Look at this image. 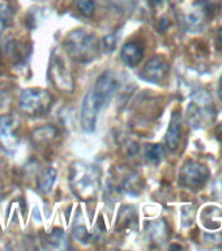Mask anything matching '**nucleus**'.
<instances>
[{"label": "nucleus", "instance_id": "20e7f679", "mask_svg": "<svg viewBox=\"0 0 222 251\" xmlns=\"http://www.w3.org/2000/svg\"><path fill=\"white\" fill-rule=\"evenodd\" d=\"M209 178V170L199 161H188L182 166L179 174V183L187 188L197 190L205 184Z\"/></svg>", "mask_w": 222, "mask_h": 251}, {"label": "nucleus", "instance_id": "423d86ee", "mask_svg": "<svg viewBox=\"0 0 222 251\" xmlns=\"http://www.w3.org/2000/svg\"><path fill=\"white\" fill-rule=\"evenodd\" d=\"M50 77L55 86L62 92L71 93L74 88V76L71 74L70 67L60 55H55L50 63Z\"/></svg>", "mask_w": 222, "mask_h": 251}, {"label": "nucleus", "instance_id": "f3484780", "mask_svg": "<svg viewBox=\"0 0 222 251\" xmlns=\"http://www.w3.org/2000/svg\"><path fill=\"white\" fill-rule=\"evenodd\" d=\"M12 17H13V12L11 8L7 4H0V30L9 26Z\"/></svg>", "mask_w": 222, "mask_h": 251}, {"label": "nucleus", "instance_id": "412c9836", "mask_svg": "<svg viewBox=\"0 0 222 251\" xmlns=\"http://www.w3.org/2000/svg\"><path fill=\"white\" fill-rule=\"evenodd\" d=\"M103 46H105V50L109 51V52H113V51L115 50L117 42H115L114 35H107V37L103 38Z\"/></svg>", "mask_w": 222, "mask_h": 251}, {"label": "nucleus", "instance_id": "0eeeda50", "mask_svg": "<svg viewBox=\"0 0 222 251\" xmlns=\"http://www.w3.org/2000/svg\"><path fill=\"white\" fill-rule=\"evenodd\" d=\"M101 107L97 105V102L94 100L92 89L85 94L84 101H82L81 106V117H80V122H81V127L86 132H93L97 125V115L99 113Z\"/></svg>", "mask_w": 222, "mask_h": 251}, {"label": "nucleus", "instance_id": "f257e3e1", "mask_svg": "<svg viewBox=\"0 0 222 251\" xmlns=\"http://www.w3.org/2000/svg\"><path fill=\"white\" fill-rule=\"evenodd\" d=\"M64 49L71 58L78 63H90L99 49L97 35L85 29H76L64 38Z\"/></svg>", "mask_w": 222, "mask_h": 251}, {"label": "nucleus", "instance_id": "4468645a", "mask_svg": "<svg viewBox=\"0 0 222 251\" xmlns=\"http://www.w3.org/2000/svg\"><path fill=\"white\" fill-rule=\"evenodd\" d=\"M46 242L52 249H70V243H68L67 234L62 229H59V227L52 230V233L47 237Z\"/></svg>", "mask_w": 222, "mask_h": 251}, {"label": "nucleus", "instance_id": "5701e85b", "mask_svg": "<svg viewBox=\"0 0 222 251\" xmlns=\"http://www.w3.org/2000/svg\"><path fill=\"white\" fill-rule=\"evenodd\" d=\"M217 45H219V47L222 50V26L217 31Z\"/></svg>", "mask_w": 222, "mask_h": 251}, {"label": "nucleus", "instance_id": "39448f33", "mask_svg": "<svg viewBox=\"0 0 222 251\" xmlns=\"http://www.w3.org/2000/svg\"><path fill=\"white\" fill-rule=\"evenodd\" d=\"M118 89V80L111 71H105L98 76L97 81L94 84L92 93L99 107H105L113 100L114 94Z\"/></svg>", "mask_w": 222, "mask_h": 251}, {"label": "nucleus", "instance_id": "4be33fe9", "mask_svg": "<svg viewBox=\"0 0 222 251\" xmlns=\"http://www.w3.org/2000/svg\"><path fill=\"white\" fill-rule=\"evenodd\" d=\"M7 101H8V93L5 92V90L0 89V107L5 105Z\"/></svg>", "mask_w": 222, "mask_h": 251}, {"label": "nucleus", "instance_id": "a211bd4d", "mask_svg": "<svg viewBox=\"0 0 222 251\" xmlns=\"http://www.w3.org/2000/svg\"><path fill=\"white\" fill-rule=\"evenodd\" d=\"M74 5L77 7L78 12L81 15L90 17L94 13V1L93 0H74Z\"/></svg>", "mask_w": 222, "mask_h": 251}, {"label": "nucleus", "instance_id": "2eb2a0df", "mask_svg": "<svg viewBox=\"0 0 222 251\" xmlns=\"http://www.w3.org/2000/svg\"><path fill=\"white\" fill-rule=\"evenodd\" d=\"M145 158L152 164H158L165 157V149L161 144H149L145 147Z\"/></svg>", "mask_w": 222, "mask_h": 251}, {"label": "nucleus", "instance_id": "6e6552de", "mask_svg": "<svg viewBox=\"0 0 222 251\" xmlns=\"http://www.w3.org/2000/svg\"><path fill=\"white\" fill-rule=\"evenodd\" d=\"M19 122L12 115H0V143L5 149H15L19 136Z\"/></svg>", "mask_w": 222, "mask_h": 251}, {"label": "nucleus", "instance_id": "dca6fc26", "mask_svg": "<svg viewBox=\"0 0 222 251\" xmlns=\"http://www.w3.org/2000/svg\"><path fill=\"white\" fill-rule=\"evenodd\" d=\"M147 231H148L149 237L156 242H161L162 239L166 238V225H165L164 221L149 223Z\"/></svg>", "mask_w": 222, "mask_h": 251}, {"label": "nucleus", "instance_id": "9d476101", "mask_svg": "<svg viewBox=\"0 0 222 251\" xmlns=\"http://www.w3.org/2000/svg\"><path fill=\"white\" fill-rule=\"evenodd\" d=\"M121 58L125 66L136 67L144 58V49L140 43L128 42L122 47Z\"/></svg>", "mask_w": 222, "mask_h": 251}, {"label": "nucleus", "instance_id": "9b49d317", "mask_svg": "<svg viewBox=\"0 0 222 251\" xmlns=\"http://www.w3.org/2000/svg\"><path fill=\"white\" fill-rule=\"evenodd\" d=\"M180 135H182V121L180 115L178 113L173 114L170 126H169L168 132H166V144L172 151L178 148V144L180 141Z\"/></svg>", "mask_w": 222, "mask_h": 251}, {"label": "nucleus", "instance_id": "a878e982", "mask_svg": "<svg viewBox=\"0 0 222 251\" xmlns=\"http://www.w3.org/2000/svg\"><path fill=\"white\" fill-rule=\"evenodd\" d=\"M172 249H182V247H180V246H176V245H173Z\"/></svg>", "mask_w": 222, "mask_h": 251}, {"label": "nucleus", "instance_id": "ddd939ff", "mask_svg": "<svg viewBox=\"0 0 222 251\" xmlns=\"http://www.w3.org/2000/svg\"><path fill=\"white\" fill-rule=\"evenodd\" d=\"M56 176H58V173H56L54 168H47L38 178V183H37L38 191L42 192V194L51 192L55 180H56Z\"/></svg>", "mask_w": 222, "mask_h": 251}, {"label": "nucleus", "instance_id": "1a4fd4ad", "mask_svg": "<svg viewBox=\"0 0 222 251\" xmlns=\"http://www.w3.org/2000/svg\"><path fill=\"white\" fill-rule=\"evenodd\" d=\"M169 72L168 63L165 62L162 58H152L144 68L141 70V78L148 82H153V84H161L164 81Z\"/></svg>", "mask_w": 222, "mask_h": 251}, {"label": "nucleus", "instance_id": "aec40b11", "mask_svg": "<svg viewBox=\"0 0 222 251\" xmlns=\"http://www.w3.org/2000/svg\"><path fill=\"white\" fill-rule=\"evenodd\" d=\"M109 1L115 9L121 12L131 11L135 4V0H109Z\"/></svg>", "mask_w": 222, "mask_h": 251}, {"label": "nucleus", "instance_id": "7ed1b4c3", "mask_svg": "<svg viewBox=\"0 0 222 251\" xmlns=\"http://www.w3.org/2000/svg\"><path fill=\"white\" fill-rule=\"evenodd\" d=\"M54 98L50 92L41 88H27L20 94L19 106L24 114L29 117L43 115L50 110Z\"/></svg>", "mask_w": 222, "mask_h": 251}, {"label": "nucleus", "instance_id": "6ab92c4d", "mask_svg": "<svg viewBox=\"0 0 222 251\" xmlns=\"http://www.w3.org/2000/svg\"><path fill=\"white\" fill-rule=\"evenodd\" d=\"M74 237L80 243H88L92 238V235L89 234V231L86 230L84 225H76L74 227Z\"/></svg>", "mask_w": 222, "mask_h": 251}, {"label": "nucleus", "instance_id": "393cba45", "mask_svg": "<svg viewBox=\"0 0 222 251\" xmlns=\"http://www.w3.org/2000/svg\"><path fill=\"white\" fill-rule=\"evenodd\" d=\"M150 3H152L153 5H157V4L161 3V0H150Z\"/></svg>", "mask_w": 222, "mask_h": 251}, {"label": "nucleus", "instance_id": "f03ea898", "mask_svg": "<svg viewBox=\"0 0 222 251\" xmlns=\"http://www.w3.org/2000/svg\"><path fill=\"white\" fill-rule=\"evenodd\" d=\"M70 184L78 199H92L99 187V170L93 165L77 162L71 169Z\"/></svg>", "mask_w": 222, "mask_h": 251}, {"label": "nucleus", "instance_id": "f8f14e48", "mask_svg": "<svg viewBox=\"0 0 222 251\" xmlns=\"http://www.w3.org/2000/svg\"><path fill=\"white\" fill-rule=\"evenodd\" d=\"M58 135V129L56 127L51 125L43 126V127H39V128H35L31 133V140L35 144H46V143H50Z\"/></svg>", "mask_w": 222, "mask_h": 251}, {"label": "nucleus", "instance_id": "b1692460", "mask_svg": "<svg viewBox=\"0 0 222 251\" xmlns=\"http://www.w3.org/2000/svg\"><path fill=\"white\" fill-rule=\"evenodd\" d=\"M219 96H220V98L222 100V76H221V78H220V82H219Z\"/></svg>", "mask_w": 222, "mask_h": 251}]
</instances>
